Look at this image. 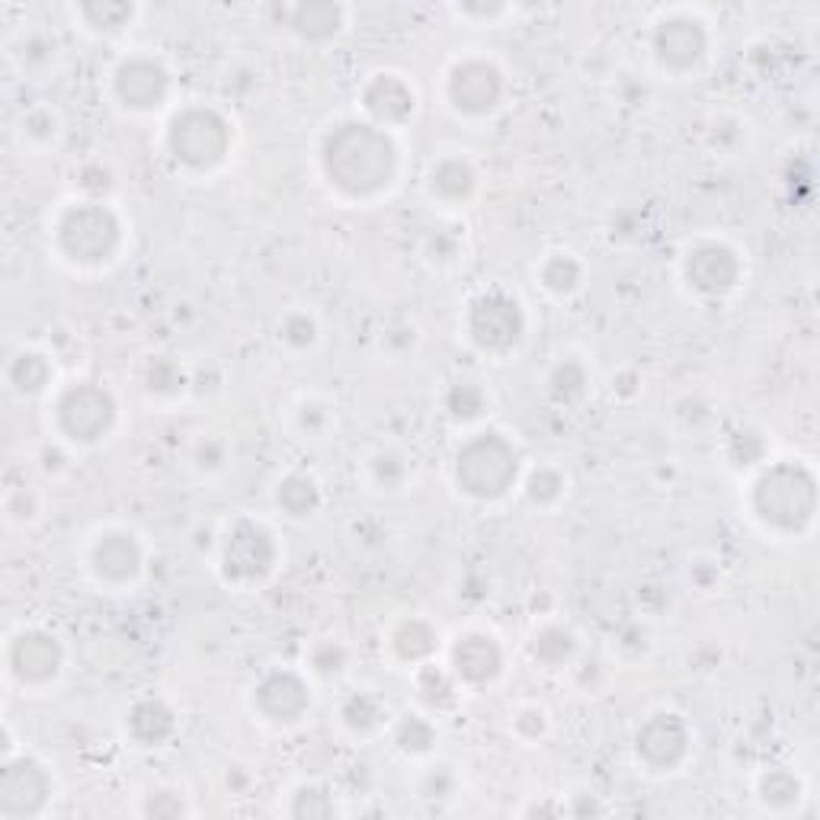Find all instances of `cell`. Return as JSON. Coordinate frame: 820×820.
Listing matches in <instances>:
<instances>
[{
	"mask_svg": "<svg viewBox=\"0 0 820 820\" xmlns=\"http://www.w3.org/2000/svg\"><path fill=\"white\" fill-rule=\"evenodd\" d=\"M321 164L340 193L369 199L395 180L397 148L392 135L372 122H340L324 138Z\"/></svg>",
	"mask_w": 820,
	"mask_h": 820,
	"instance_id": "cell-1",
	"label": "cell"
},
{
	"mask_svg": "<svg viewBox=\"0 0 820 820\" xmlns=\"http://www.w3.org/2000/svg\"><path fill=\"white\" fill-rule=\"evenodd\" d=\"M818 507V481L798 461H779L762 471L754 487V510L757 517L782 532L805 529Z\"/></svg>",
	"mask_w": 820,
	"mask_h": 820,
	"instance_id": "cell-2",
	"label": "cell"
},
{
	"mask_svg": "<svg viewBox=\"0 0 820 820\" xmlns=\"http://www.w3.org/2000/svg\"><path fill=\"white\" fill-rule=\"evenodd\" d=\"M519 478V453L500 433L471 436L456 456V481L478 500L504 497Z\"/></svg>",
	"mask_w": 820,
	"mask_h": 820,
	"instance_id": "cell-3",
	"label": "cell"
},
{
	"mask_svg": "<svg viewBox=\"0 0 820 820\" xmlns=\"http://www.w3.org/2000/svg\"><path fill=\"white\" fill-rule=\"evenodd\" d=\"M122 241V225L113 209L100 203H81L71 206L59 221L61 253L81 267L106 263Z\"/></svg>",
	"mask_w": 820,
	"mask_h": 820,
	"instance_id": "cell-4",
	"label": "cell"
},
{
	"mask_svg": "<svg viewBox=\"0 0 820 820\" xmlns=\"http://www.w3.org/2000/svg\"><path fill=\"white\" fill-rule=\"evenodd\" d=\"M167 145L180 164L193 170H209L221 164L231 148V125L209 106H189L170 122Z\"/></svg>",
	"mask_w": 820,
	"mask_h": 820,
	"instance_id": "cell-5",
	"label": "cell"
},
{
	"mask_svg": "<svg viewBox=\"0 0 820 820\" xmlns=\"http://www.w3.org/2000/svg\"><path fill=\"white\" fill-rule=\"evenodd\" d=\"M116 421V397L96 382H77L61 392L55 404V424L74 443H96Z\"/></svg>",
	"mask_w": 820,
	"mask_h": 820,
	"instance_id": "cell-6",
	"label": "cell"
},
{
	"mask_svg": "<svg viewBox=\"0 0 820 820\" xmlns=\"http://www.w3.org/2000/svg\"><path fill=\"white\" fill-rule=\"evenodd\" d=\"M276 568V542L273 536L253 522V519H238L221 546V578L228 583H260Z\"/></svg>",
	"mask_w": 820,
	"mask_h": 820,
	"instance_id": "cell-7",
	"label": "cell"
},
{
	"mask_svg": "<svg viewBox=\"0 0 820 820\" xmlns=\"http://www.w3.org/2000/svg\"><path fill=\"white\" fill-rule=\"evenodd\" d=\"M526 334V314L513 295L487 292L468 311V336L487 353H507Z\"/></svg>",
	"mask_w": 820,
	"mask_h": 820,
	"instance_id": "cell-8",
	"label": "cell"
},
{
	"mask_svg": "<svg viewBox=\"0 0 820 820\" xmlns=\"http://www.w3.org/2000/svg\"><path fill=\"white\" fill-rule=\"evenodd\" d=\"M52 795L49 772L30 757L3 762L0 769V818L23 820L35 818Z\"/></svg>",
	"mask_w": 820,
	"mask_h": 820,
	"instance_id": "cell-9",
	"label": "cell"
},
{
	"mask_svg": "<svg viewBox=\"0 0 820 820\" xmlns=\"http://www.w3.org/2000/svg\"><path fill=\"white\" fill-rule=\"evenodd\" d=\"M504 74L494 61L465 59L449 74V100L465 116H487L504 100Z\"/></svg>",
	"mask_w": 820,
	"mask_h": 820,
	"instance_id": "cell-10",
	"label": "cell"
},
{
	"mask_svg": "<svg viewBox=\"0 0 820 820\" xmlns=\"http://www.w3.org/2000/svg\"><path fill=\"white\" fill-rule=\"evenodd\" d=\"M651 49L670 71H689L708 52V30L696 17H667L651 32Z\"/></svg>",
	"mask_w": 820,
	"mask_h": 820,
	"instance_id": "cell-11",
	"label": "cell"
},
{
	"mask_svg": "<svg viewBox=\"0 0 820 820\" xmlns=\"http://www.w3.org/2000/svg\"><path fill=\"white\" fill-rule=\"evenodd\" d=\"M7 664L10 673L27 683V686H42V683H52L61 673L64 664V651L55 635L42 632V629H27L20 632L17 639L10 641L7 647Z\"/></svg>",
	"mask_w": 820,
	"mask_h": 820,
	"instance_id": "cell-12",
	"label": "cell"
},
{
	"mask_svg": "<svg viewBox=\"0 0 820 820\" xmlns=\"http://www.w3.org/2000/svg\"><path fill=\"white\" fill-rule=\"evenodd\" d=\"M635 750L651 769H676L689 754V728L679 715L657 712L639 728Z\"/></svg>",
	"mask_w": 820,
	"mask_h": 820,
	"instance_id": "cell-13",
	"label": "cell"
},
{
	"mask_svg": "<svg viewBox=\"0 0 820 820\" xmlns=\"http://www.w3.org/2000/svg\"><path fill=\"white\" fill-rule=\"evenodd\" d=\"M113 91L128 110H157L167 100L170 74L160 61L148 59V55H132L116 68Z\"/></svg>",
	"mask_w": 820,
	"mask_h": 820,
	"instance_id": "cell-14",
	"label": "cell"
},
{
	"mask_svg": "<svg viewBox=\"0 0 820 820\" xmlns=\"http://www.w3.org/2000/svg\"><path fill=\"white\" fill-rule=\"evenodd\" d=\"M253 705L270 725H295L302 722L304 712L311 708V693L299 673L276 670L267 673L257 689H253Z\"/></svg>",
	"mask_w": 820,
	"mask_h": 820,
	"instance_id": "cell-15",
	"label": "cell"
},
{
	"mask_svg": "<svg viewBox=\"0 0 820 820\" xmlns=\"http://www.w3.org/2000/svg\"><path fill=\"white\" fill-rule=\"evenodd\" d=\"M686 279L705 295H725L740 279V260L728 243H696L686 257Z\"/></svg>",
	"mask_w": 820,
	"mask_h": 820,
	"instance_id": "cell-16",
	"label": "cell"
},
{
	"mask_svg": "<svg viewBox=\"0 0 820 820\" xmlns=\"http://www.w3.org/2000/svg\"><path fill=\"white\" fill-rule=\"evenodd\" d=\"M363 110L369 113L372 125L385 128V125H401L414 116L417 110V93L414 87L392 71H382L375 77H369L363 87Z\"/></svg>",
	"mask_w": 820,
	"mask_h": 820,
	"instance_id": "cell-17",
	"label": "cell"
},
{
	"mask_svg": "<svg viewBox=\"0 0 820 820\" xmlns=\"http://www.w3.org/2000/svg\"><path fill=\"white\" fill-rule=\"evenodd\" d=\"M453 667L461 683L485 686L494 683L504 670V651L487 632H465L453 644Z\"/></svg>",
	"mask_w": 820,
	"mask_h": 820,
	"instance_id": "cell-18",
	"label": "cell"
},
{
	"mask_svg": "<svg viewBox=\"0 0 820 820\" xmlns=\"http://www.w3.org/2000/svg\"><path fill=\"white\" fill-rule=\"evenodd\" d=\"M91 564L96 578L106 583H125L142 571V546L132 532L113 529L96 539L91 551Z\"/></svg>",
	"mask_w": 820,
	"mask_h": 820,
	"instance_id": "cell-19",
	"label": "cell"
},
{
	"mask_svg": "<svg viewBox=\"0 0 820 820\" xmlns=\"http://www.w3.org/2000/svg\"><path fill=\"white\" fill-rule=\"evenodd\" d=\"M343 3H334V0H308V3H299L292 7L289 13V27L299 32L308 42H328L334 39L336 32L343 30Z\"/></svg>",
	"mask_w": 820,
	"mask_h": 820,
	"instance_id": "cell-20",
	"label": "cell"
},
{
	"mask_svg": "<svg viewBox=\"0 0 820 820\" xmlns=\"http://www.w3.org/2000/svg\"><path fill=\"white\" fill-rule=\"evenodd\" d=\"M177 730V715L167 702L142 699L132 705L128 712V734L145 744V747H160L174 737Z\"/></svg>",
	"mask_w": 820,
	"mask_h": 820,
	"instance_id": "cell-21",
	"label": "cell"
},
{
	"mask_svg": "<svg viewBox=\"0 0 820 820\" xmlns=\"http://www.w3.org/2000/svg\"><path fill=\"white\" fill-rule=\"evenodd\" d=\"M478 170L465 157H443L429 170V193L443 203H461L475 193Z\"/></svg>",
	"mask_w": 820,
	"mask_h": 820,
	"instance_id": "cell-22",
	"label": "cell"
},
{
	"mask_svg": "<svg viewBox=\"0 0 820 820\" xmlns=\"http://www.w3.org/2000/svg\"><path fill=\"white\" fill-rule=\"evenodd\" d=\"M7 382H10V388L17 395L23 397L45 392L49 382H52V363H49V356H42L35 350H20L10 360V365H7Z\"/></svg>",
	"mask_w": 820,
	"mask_h": 820,
	"instance_id": "cell-23",
	"label": "cell"
},
{
	"mask_svg": "<svg viewBox=\"0 0 820 820\" xmlns=\"http://www.w3.org/2000/svg\"><path fill=\"white\" fill-rule=\"evenodd\" d=\"M436 644H439V635L436 629L424 622V619H407L401 622L392 635V647L395 654L404 661V664H424L436 654Z\"/></svg>",
	"mask_w": 820,
	"mask_h": 820,
	"instance_id": "cell-24",
	"label": "cell"
},
{
	"mask_svg": "<svg viewBox=\"0 0 820 820\" xmlns=\"http://www.w3.org/2000/svg\"><path fill=\"white\" fill-rule=\"evenodd\" d=\"M276 504L289 513V517L304 519L311 517L321 507V487L308 475H286L279 487H276Z\"/></svg>",
	"mask_w": 820,
	"mask_h": 820,
	"instance_id": "cell-25",
	"label": "cell"
},
{
	"mask_svg": "<svg viewBox=\"0 0 820 820\" xmlns=\"http://www.w3.org/2000/svg\"><path fill=\"white\" fill-rule=\"evenodd\" d=\"M532 657L542 664V667H561L574 657L578 651V641H574V632L564 629V625H546L532 635V644H529Z\"/></svg>",
	"mask_w": 820,
	"mask_h": 820,
	"instance_id": "cell-26",
	"label": "cell"
},
{
	"mask_svg": "<svg viewBox=\"0 0 820 820\" xmlns=\"http://www.w3.org/2000/svg\"><path fill=\"white\" fill-rule=\"evenodd\" d=\"M77 17L93 32H122L135 20V3L125 0H87L77 7Z\"/></svg>",
	"mask_w": 820,
	"mask_h": 820,
	"instance_id": "cell-27",
	"label": "cell"
},
{
	"mask_svg": "<svg viewBox=\"0 0 820 820\" xmlns=\"http://www.w3.org/2000/svg\"><path fill=\"white\" fill-rule=\"evenodd\" d=\"M414 686H417V699L429 705V708H436V712L456 705V683H453V676L443 667L424 664V667L417 670Z\"/></svg>",
	"mask_w": 820,
	"mask_h": 820,
	"instance_id": "cell-28",
	"label": "cell"
},
{
	"mask_svg": "<svg viewBox=\"0 0 820 820\" xmlns=\"http://www.w3.org/2000/svg\"><path fill=\"white\" fill-rule=\"evenodd\" d=\"M539 279L546 286L551 295H571L580 289V279H583V267L580 260H574L571 253H551L542 270H539Z\"/></svg>",
	"mask_w": 820,
	"mask_h": 820,
	"instance_id": "cell-29",
	"label": "cell"
},
{
	"mask_svg": "<svg viewBox=\"0 0 820 820\" xmlns=\"http://www.w3.org/2000/svg\"><path fill=\"white\" fill-rule=\"evenodd\" d=\"M340 718H343V725L350 730L369 734V730H375L382 725L385 705L375 699L372 693H353V696H346V702L340 705Z\"/></svg>",
	"mask_w": 820,
	"mask_h": 820,
	"instance_id": "cell-30",
	"label": "cell"
},
{
	"mask_svg": "<svg viewBox=\"0 0 820 820\" xmlns=\"http://www.w3.org/2000/svg\"><path fill=\"white\" fill-rule=\"evenodd\" d=\"M760 798L769 808L786 811L801 798V782L795 779V772H789V769H769L760 779Z\"/></svg>",
	"mask_w": 820,
	"mask_h": 820,
	"instance_id": "cell-31",
	"label": "cell"
},
{
	"mask_svg": "<svg viewBox=\"0 0 820 820\" xmlns=\"http://www.w3.org/2000/svg\"><path fill=\"white\" fill-rule=\"evenodd\" d=\"M145 385H148V392H154V395L174 397L186 388V372H183V365L177 360L157 356V360L145 365Z\"/></svg>",
	"mask_w": 820,
	"mask_h": 820,
	"instance_id": "cell-32",
	"label": "cell"
},
{
	"mask_svg": "<svg viewBox=\"0 0 820 820\" xmlns=\"http://www.w3.org/2000/svg\"><path fill=\"white\" fill-rule=\"evenodd\" d=\"M55 55H59V42L52 35H45V32L23 35L20 45H17V52H13V59H17V64L23 71H42V68H49L55 61Z\"/></svg>",
	"mask_w": 820,
	"mask_h": 820,
	"instance_id": "cell-33",
	"label": "cell"
},
{
	"mask_svg": "<svg viewBox=\"0 0 820 820\" xmlns=\"http://www.w3.org/2000/svg\"><path fill=\"white\" fill-rule=\"evenodd\" d=\"M487 395L481 392V385L475 382H456L446 395V411L456 417V421H478L485 414Z\"/></svg>",
	"mask_w": 820,
	"mask_h": 820,
	"instance_id": "cell-34",
	"label": "cell"
},
{
	"mask_svg": "<svg viewBox=\"0 0 820 820\" xmlns=\"http://www.w3.org/2000/svg\"><path fill=\"white\" fill-rule=\"evenodd\" d=\"M395 744L404 754H426L436 744V728L421 715H404L395 728Z\"/></svg>",
	"mask_w": 820,
	"mask_h": 820,
	"instance_id": "cell-35",
	"label": "cell"
},
{
	"mask_svg": "<svg viewBox=\"0 0 820 820\" xmlns=\"http://www.w3.org/2000/svg\"><path fill=\"white\" fill-rule=\"evenodd\" d=\"M289 814L299 820H324L334 818L336 805L334 798H331L324 789H318V786H302V789L292 795Z\"/></svg>",
	"mask_w": 820,
	"mask_h": 820,
	"instance_id": "cell-36",
	"label": "cell"
},
{
	"mask_svg": "<svg viewBox=\"0 0 820 820\" xmlns=\"http://www.w3.org/2000/svg\"><path fill=\"white\" fill-rule=\"evenodd\" d=\"M548 388H551V397L561 401V404H571V401L583 397V392H587V372H583V365L574 363V360L561 363L551 372Z\"/></svg>",
	"mask_w": 820,
	"mask_h": 820,
	"instance_id": "cell-37",
	"label": "cell"
},
{
	"mask_svg": "<svg viewBox=\"0 0 820 820\" xmlns=\"http://www.w3.org/2000/svg\"><path fill=\"white\" fill-rule=\"evenodd\" d=\"M308 664H311L314 673H321V676H340L346 670V664H350V651L340 641L324 639L308 651Z\"/></svg>",
	"mask_w": 820,
	"mask_h": 820,
	"instance_id": "cell-38",
	"label": "cell"
},
{
	"mask_svg": "<svg viewBox=\"0 0 820 820\" xmlns=\"http://www.w3.org/2000/svg\"><path fill=\"white\" fill-rule=\"evenodd\" d=\"M279 336H282V343H289L292 350H308V346L318 343V321H314L308 311H292V314L282 318Z\"/></svg>",
	"mask_w": 820,
	"mask_h": 820,
	"instance_id": "cell-39",
	"label": "cell"
},
{
	"mask_svg": "<svg viewBox=\"0 0 820 820\" xmlns=\"http://www.w3.org/2000/svg\"><path fill=\"white\" fill-rule=\"evenodd\" d=\"M526 494L532 504H554L561 494H564V475L551 465H542L529 475L526 481Z\"/></svg>",
	"mask_w": 820,
	"mask_h": 820,
	"instance_id": "cell-40",
	"label": "cell"
},
{
	"mask_svg": "<svg viewBox=\"0 0 820 820\" xmlns=\"http://www.w3.org/2000/svg\"><path fill=\"white\" fill-rule=\"evenodd\" d=\"M369 468H372L375 485L385 487V490H395L407 478V461L397 456V453H375L372 461H369Z\"/></svg>",
	"mask_w": 820,
	"mask_h": 820,
	"instance_id": "cell-41",
	"label": "cell"
},
{
	"mask_svg": "<svg viewBox=\"0 0 820 820\" xmlns=\"http://www.w3.org/2000/svg\"><path fill=\"white\" fill-rule=\"evenodd\" d=\"M20 132L35 142V145H45V142H52L55 135H59V120H55V113L52 110H30V113H23V120H20Z\"/></svg>",
	"mask_w": 820,
	"mask_h": 820,
	"instance_id": "cell-42",
	"label": "cell"
},
{
	"mask_svg": "<svg viewBox=\"0 0 820 820\" xmlns=\"http://www.w3.org/2000/svg\"><path fill=\"white\" fill-rule=\"evenodd\" d=\"M145 814L154 820H174L183 818L186 814V805H183V798L177 791H152L148 795V801H145Z\"/></svg>",
	"mask_w": 820,
	"mask_h": 820,
	"instance_id": "cell-43",
	"label": "cell"
},
{
	"mask_svg": "<svg viewBox=\"0 0 820 820\" xmlns=\"http://www.w3.org/2000/svg\"><path fill=\"white\" fill-rule=\"evenodd\" d=\"M35 510H39V500H35V494H32L30 487H17V490L7 494V513H10V519L27 522V519L35 517Z\"/></svg>",
	"mask_w": 820,
	"mask_h": 820,
	"instance_id": "cell-44",
	"label": "cell"
},
{
	"mask_svg": "<svg viewBox=\"0 0 820 820\" xmlns=\"http://www.w3.org/2000/svg\"><path fill=\"white\" fill-rule=\"evenodd\" d=\"M517 730L526 737V740H536V737H542L546 734V712L539 708V705H526V708H519L517 715Z\"/></svg>",
	"mask_w": 820,
	"mask_h": 820,
	"instance_id": "cell-45",
	"label": "cell"
},
{
	"mask_svg": "<svg viewBox=\"0 0 820 820\" xmlns=\"http://www.w3.org/2000/svg\"><path fill=\"white\" fill-rule=\"evenodd\" d=\"M81 186L93 193V196H103L110 186H113V177H110V170L103 167V164H87L84 170H81Z\"/></svg>",
	"mask_w": 820,
	"mask_h": 820,
	"instance_id": "cell-46",
	"label": "cell"
},
{
	"mask_svg": "<svg viewBox=\"0 0 820 820\" xmlns=\"http://www.w3.org/2000/svg\"><path fill=\"white\" fill-rule=\"evenodd\" d=\"M328 421H331V414H328V407L318 404V401H308V404H302V411H299V424H302V429H308V433H321V429L328 426Z\"/></svg>",
	"mask_w": 820,
	"mask_h": 820,
	"instance_id": "cell-47",
	"label": "cell"
},
{
	"mask_svg": "<svg viewBox=\"0 0 820 820\" xmlns=\"http://www.w3.org/2000/svg\"><path fill=\"white\" fill-rule=\"evenodd\" d=\"M453 776L446 772V769H436L433 776H429V782H426V795H433V798H443V795H449L453 791Z\"/></svg>",
	"mask_w": 820,
	"mask_h": 820,
	"instance_id": "cell-48",
	"label": "cell"
},
{
	"mask_svg": "<svg viewBox=\"0 0 820 820\" xmlns=\"http://www.w3.org/2000/svg\"><path fill=\"white\" fill-rule=\"evenodd\" d=\"M612 392L622 397H632L639 392V375L635 372H622L619 378H612Z\"/></svg>",
	"mask_w": 820,
	"mask_h": 820,
	"instance_id": "cell-49",
	"label": "cell"
},
{
	"mask_svg": "<svg viewBox=\"0 0 820 820\" xmlns=\"http://www.w3.org/2000/svg\"><path fill=\"white\" fill-rule=\"evenodd\" d=\"M461 13H465V17L490 20V17H497V13H504V7H500V3H461Z\"/></svg>",
	"mask_w": 820,
	"mask_h": 820,
	"instance_id": "cell-50",
	"label": "cell"
},
{
	"mask_svg": "<svg viewBox=\"0 0 820 820\" xmlns=\"http://www.w3.org/2000/svg\"><path fill=\"white\" fill-rule=\"evenodd\" d=\"M61 461H64V456H61L59 449H45V456H42V465H45L49 471H59Z\"/></svg>",
	"mask_w": 820,
	"mask_h": 820,
	"instance_id": "cell-51",
	"label": "cell"
}]
</instances>
